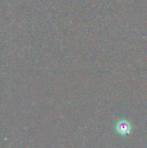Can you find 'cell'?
Segmentation results:
<instances>
[{
    "label": "cell",
    "instance_id": "1",
    "mask_svg": "<svg viewBox=\"0 0 147 148\" xmlns=\"http://www.w3.org/2000/svg\"><path fill=\"white\" fill-rule=\"evenodd\" d=\"M131 130H132V126L128 121H126V120L120 121L116 125V131L120 135H123V136L127 135L131 133Z\"/></svg>",
    "mask_w": 147,
    "mask_h": 148
}]
</instances>
